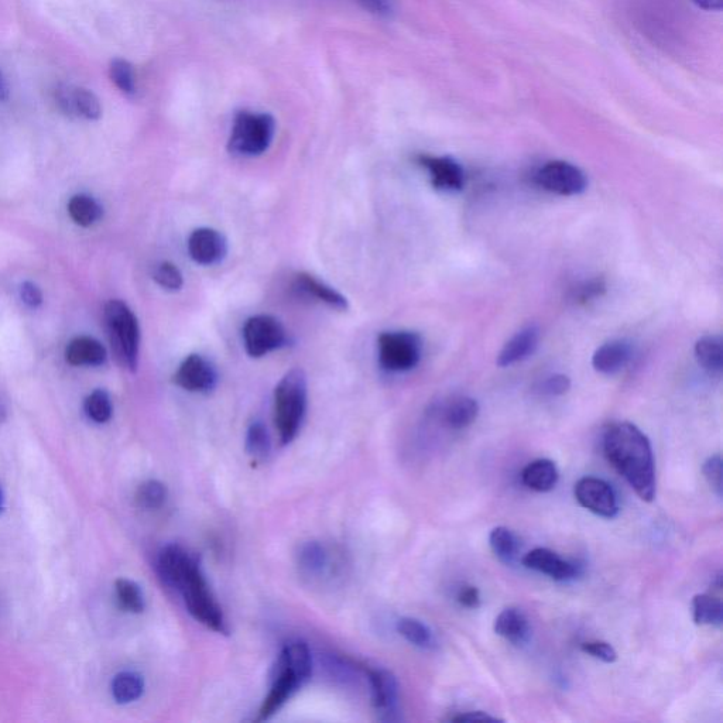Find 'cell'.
Masks as SVG:
<instances>
[{
  "label": "cell",
  "instance_id": "3",
  "mask_svg": "<svg viewBox=\"0 0 723 723\" xmlns=\"http://www.w3.org/2000/svg\"><path fill=\"white\" fill-rule=\"evenodd\" d=\"M173 588L183 595L185 606L194 619L214 632H228L224 613L209 589L197 558L194 557L184 568Z\"/></svg>",
  "mask_w": 723,
  "mask_h": 723
},
{
  "label": "cell",
  "instance_id": "33",
  "mask_svg": "<svg viewBox=\"0 0 723 723\" xmlns=\"http://www.w3.org/2000/svg\"><path fill=\"white\" fill-rule=\"evenodd\" d=\"M167 496H169V492H167L164 483L146 481L137 488L135 498L137 506L142 507V509L156 510L166 503Z\"/></svg>",
  "mask_w": 723,
  "mask_h": 723
},
{
  "label": "cell",
  "instance_id": "12",
  "mask_svg": "<svg viewBox=\"0 0 723 723\" xmlns=\"http://www.w3.org/2000/svg\"><path fill=\"white\" fill-rule=\"evenodd\" d=\"M417 163L426 169L431 185L442 193H458L465 185V171L457 160L448 156L421 154Z\"/></svg>",
  "mask_w": 723,
  "mask_h": 723
},
{
  "label": "cell",
  "instance_id": "48",
  "mask_svg": "<svg viewBox=\"0 0 723 723\" xmlns=\"http://www.w3.org/2000/svg\"><path fill=\"white\" fill-rule=\"evenodd\" d=\"M3 503H5V498H3L2 488H0V510L3 509Z\"/></svg>",
  "mask_w": 723,
  "mask_h": 723
},
{
  "label": "cell",
  "instance_id": "43",
  "mask_svg": "<svg viewBox=\"0 0 723 723\" xmlns=\"http://www.w3.org/2000/svg\"><path fill=\"white\" fill-rule=\"evenodd\" d=\"M457 601L466 609H478L481 606V592L478 588L466 585L459 589Z\"/></svg>",
  "mask_w": 723,
  "mask_h": 723
},
{
  "label": "cell",
  "instance_id": "13",
  "mask_svg": "<svg viewBox=\"0 0 723 723\" xmlns=\"http://www.w3.org/2000/svg\"><path fill=\"white\" fill-rule=\"evenodd\" d=\"M187 249L198 265L214 266L228 255V241L217 229L198 228L188 238Z\"/></svg>",
  "mask_w": 723,
  "mask_h": 723
},
{
  "label": "cell",
  "instance_id": "30",
  "mask_svg": "<svg viewBox=\"0 0 723 723\" xmlns=\"http://www.w3.org/2000/svg\"><path fill=\"white\" fill-rule=\"evenodd\" d=\"M397 632L411 644L420 649H434L435 637L433 632L423 622L413 618H403L397 622Z\"/></svg>",
  "mask_w": 723,
  "mask_h": 723
},
{
  "label": "cell",
  "instance_id": "25",
  "mask_svg": "<svg viewBox=\"0 0 723 723\" xmlns=\"http://www.w3.org/2000/svg\"><path fill=\"white\" fill-rule=\"evenodd\" d=\"M298 567L307 577H321L330 565V555L324 546L315 541L303 544L297 554Z\"/></svg>",
  "mask_w": 723,
  "mask_h": 723
},
{
  "label": "cell",
  "instance_id": "6",
  "mask_svg": "<svg viewBox=\"0 0 723 723\" xmlns=\"http://www.w3.org/2000/svg\"><path fill=\"white\" fill-rule=\"evenodd\" d=\"M380 368L390 373L410 372L423 356V339L416 332H382L378 338Z\"/></svg>",
  "mask_w": 723,
  "mask_h": 723
},
{
  "label": "cell",
  "instance_id": "35",
  "mask_svg": "<svg viewBox=\"0 0 723 723\" xmlns=\"http://www.w3.org/2000/svg\"><path fill=\"white\" fill-rule=\"evenodd\" d=\"M272 442L265 424L256 421L249 427L246 434V451L255 461H263L269 455Z\"/></svg>",
  "mask_w": 723,
  "mask_h": 723
},
{
  "label": "cell",
  "instance_id": "40",
  "mask_svg": "<svg viewBox=\"0 0 723 723\" xmlns=\"http://www.w3.org/2000/svg\"><path fill=\"white\" fill-rule=\"evenodd\" d=\"M702 472H704L705 479L711 486L712 491L718 495V498H722L723 483H722V457L719 454L712 455L702 466Z\"/></svg>",
  "mask_w": 723,
  "mask_h": 723
},
{
  "label": "cell",
  "instance_id": "44",
  "mask_svg": "<svg viewBox=\"0 0 723 723\" xmlns=\"http://www.w3.org/2000/svg\"><path fill=\"white\" fill-rule=\"evenodd\" d=\"M20 297H22L23 303L30 308L40 307L41 303H43V294L34 283H23L22 287H20Z\"/></svg>",
  "mask_w": 723,
  "mask_h": 723
},
{
  "label": "cell",
  "instance_id": "10",
  "mask_svg": "<svg viewBox=\"0 0 723 723\" xmlns=\"http://www.w3.org/2000/svg\"><path fill=\"white\" fill-rule=\"evenodd\" d=\"M173 382L187 392L209 393L218 385V372L207 358L191 354L178 366Z\"/></svg>",
  "mask_w": 723,
  "mask_h": 723
},
{
  "label": "cell",
  "instance_id": "8",
  "mask_svg": "<svg viewBox=\"0 0 723 723\" xmlns=\"http://www.w3.org/2000/svg\"><path fill=\"white\" fill-rule=\"evenodd\" d=\"M534 181L548 193L563 197L582 194L588 187L584 171L563 160L548 161L541 166L534 174Z\"/></svg>",
  "mask_w": 723,
  "mask_h": 723
},
{
  "label": "cell",
  "instance_id": "28",
  "mask_svg": "<svg viewBox=\"0 0 723 723\" xmlns=\"http://www.w3.org/2000/svg\"><path fill=\"white\" fill-rule=\"evenodd\" d=\"M145 683L139 674L132 671H123L116 675L112 681V695L118 704H130L142 697Z\"/></svg>",
  "mask_w": 723,
  "mask_h": 723
},
{
  "label": "cell",
  "instance_id": "47",
  "mask_svg": "<svg viewBox=\"0 0 723 723\" xmlns=\"http://www.w3.org/2000/svg\"><path fill=\"white\" fill-rule=\"evenodd\" d=\"M9 97L8 82H6L3 74L0 73V101H6Z\"/></svg>",
  "mask_w": 723,
  "mask_h": 723
},
{
  "label": "cell",
  "instance_id": "4",
  "mask_svg": "<svg viewBox=\"0 0 723 723\" xmlns=\"http://www.w3.org/2000/svg\"><path fill=\"white\" fill-rule=\"evenodd\" d=\"M276 121L269 113L241 111L233 119L228 150L233 156L258 157L272 146Z\"/></svg>",
  "mask_w": 723,
  "mask_h": 723
},
{
  "label": "cell",
  "instance_id": "31",
  "mask_svg": "<svg viewBox=\"0 0 723 723\" xmlns=\"http://www.w3.org/2000/svg\"><path fill=\"white\" fill-rule=\"evenodd\" d=\"M287 666L294 668L304 680H308L313 670V661H311L310 649L306 643L294 642L284 647L279 657Z\"/></svg>",
  "mask_w": 723,
  "mask_h": 723
},
{
  "label": "cell",
  "instance_id": "32",
  "mask_svg": "<svg viewBox=\"0 0 723 723\" xmlns=\"http://www.w3.org/2000/svg\"><path fill=\"white\" fill-rule=\"evenodd\" d=\"M109 75L116 88L126 97L133 98L137 92L136 73L133 65L123 58H115L109 65Z\"/></svg>",
  "mask_w": 723,
  "mask_h": 723
},
{
  "label": "cell",
  "instance_id": "41",
  "mask_svg": "<svg viewBox=\"0 0 723 723\" xmlns=\"http://www.w3.org/2000/svg\"><path fill=\"white\" fill-rule=\"evenodd\" d=\"M581 650L588 656L601 660L603 663L612 664L618 660V653L613 649L612 644L595 640V642H585L581 644Z\"/></svg>",
  "mask_w": 723,
  "mask_h": 723
},
{
  "label": "cell",
  "instance_id": "34",
  "mask_svg": "<svg viewBox=\"0 0 723 723\" xmlns=\"http://www.w3.org/2000/svg\"><path fill=\"white\" fill-rule=\"evenodd\" d=\"M116 598L125 611L140 613L145 609V598L139 585L129 579H118L115 584Z\"/></svg>",
  "mask_w": 723,
  "mask_h": 723
},
{
  "label": "cell",
  "instance_id": "15",
  "mask_svg": "<svg viewBox=\"0 0 723 723\" xmlns=\"http://www.w3.org/2000/svg\"><path fill=\"white\" fill-rule=\"evenodd\" d=\"M523 565L529 570L546 574L554 581H570L579 574L578 565L563 560L548 548H534L524 555Z\"/></svg>",
  "mask_w": 723,
  "mask_h": 723
},
{
  "label": "cell",
  "instance_id": "42",
  "mask_svg": "<svg viewBox=\"0 0 723 723\" xmlns=\"http://www.w3.org/2000/svg\"><path fill=\"white\" fill-rule=\"evenodd\" d=\"M362 8L372 15L390 17L394 12V0H358Z\"/></svg>",
  "mask_w": 723,
  "mask_h": 723
},
{
  "label": "cell",
  "instance_id": "24",
  "mask_svg": "<svg viewBox=\"0 0 723 723\" xmlns=\"http://www.w3.org/2000/svg\"><path fill=\"white\" fill-rule=\"evenodd\" d=\"M695 358L702 369L709 375L719 376L722 373L723 344L719 335H707L699 338L695 344Z\"/></svg>",
  "mask_w": 723,
  "mask_h": 723
},
{
  "label": "cell",
  "instance_id": "26",
  "mask_svg": "<svg viewBox=\"0 0 723 723\" xmlns=\"http://www.w3.org/2000/svg\"><path fill=\"white\" fill-rule=\"evenodd\" d=\"M692 615L695 625L721 627L723 606L721 599L708 594H698L692 599Z\"/></svg>",
  "mask_w": 723,
  "mask_h": 723
},
{
  "label": "cell",
  "instance_id": "7",
  "mask_svg": "<svg viewBox=\"0 0 723 723\" xmlns=\"http://www.w3.org/2000/svg\"><path fill=\"white\" fill-rule=\"evenodd\" d=\"M243 345L250 358H263L289 342L286 328L273 315H253L243 325Z\"/></svg>",
  "mask_w": 723,
  "mask_h": 723
},
{
  "label": "cell",
  "instance_id": "11",
  "mask_svg": "<svg viewBox=\"0 0 723 723\" xmlns=\"http://www.w3.org/2000/svg\"><path fill=\"white\" fill-rule=\"evenodd\" d=\"M58 109L70 118L98 121L102 106L94 92L78 85L64 84L56 89Z\"/></svg>",
  "mask_w": 723,
  "mask_h": 723
},
{
  "label": "cell",
  "instance_id": "9",
  "mask_svg": "<svg viewBox=\"0 0 723 723\" xmlns=\"http://www.w3.org/2000/svg\"><path fill=\"white\" fill-rule=\"evenodd\" d=\"M575 499L579 505L596 516L613 519L618 516L619 505L612 486L603 479L585 476L575 483Z\"/></svg>",
  "mask_w": 723,
  "mask_h": 723
},
{
  "label": "cell",
  "instance_id": "19",
  "mask_svg": "<svg viewBox=\"0 0 723 723\" xmlns=\"http://www.w3.org/2000/svg\"><path fill=\"white\" fill-rule=\"evenodd\" d=\"M370 687H372V701L375 708L392 719L396 714L399 702V685L396 677L386 670L373 668L368 671Z\"/></svg>",
  "mask_w": 723,
  "mask_h": 723
},
{
  "label": "cell",
  "instance_id": "37",
  "mask_svg": "<svg viewBox=\"0 0 723 723\" xmlns=\"http://www.w3.org/2000/svg\"><path fill=\"white\" fill-rule=\"evenodd\" d=\"M153 280L161 289L167 291H180L184 286L183 273L174 263L160 262L159 265L154 266L153 269Z\"/></svg>",
  "mask_w": 723,
  "mask_h": 723
},
{
  "label": "cell",
  "instance_id": "39",
  "mask_svg": "<svg viewBox=\"0 0 723 723\" xmlns=\"http://www.w3.org/2000/svg\"><path fill=\"white\" fill-rule=\"evenodd\" d=\"M571 379L563 373H554L541 380L536 386V392L544 397H558L570 392Z\"/></svg>",
  "mask_w": 723,
  "mask_h": 723
},
{
  "label": "cell",
  "instance_id": "21",
  "mask_svg": "<svg viewBox=\"0 0 723 723\" xmlns=\"http://www.w3.org/2000/svg\"><path fill=\"white\" fill-rule=\"evenodd\" d=\"M495 633L507 642L520 646L529 640V619L520 609L507 608L495 620Z\"/></svg>",
  "mask_w": 723,
  "mask_h": 723
},
{
  "label": "cell",
  "instance_id": "22",
  "mask_svg": "<svg viewBox=\"0 0 723 723\" xmlns=\"http://www.w3.org/2000/svg\"><path fill=\"white\" fill-rule=\"evenodd\" d=\"M560 474L557 465L551 459H536L530 462L522 472V481L534 492L546 493L557 486Z\"/></svg>",
  "mask_w": 723,
  "mask_h": 723
},
{
  "label": "cell",
  "instance_id": "1",
  "mask_svg": "<svg viewBox=\"0 0 723 723\" xmlns=\"http://www.w3.org/2000/svg\"><path fill=\"white\" fill-rule=\"evenodd\" d=\"M603 452L644 502L656 498V468L647 435L635 424L615 423L603 434Z\"/></svg>",
  "mask_w": 723,
  "mask_h": 723
},
{
  "label": "cell",
  "instance_id": "16",
  "mask_svg": "<svg viewBox=\"0 0 723 723\" xmlns=\"http://www.w3.org/2000/svg\"><path fill=\"white\" fill-rule=\"evenodd\" d=\"M633 358V346L625 339H613L596 349L592 366L602 375H616L626 368Z\"/></svg>",
  "mask_w": 723,
  "mask_h": 723
},
{
  "label": "cell",
  "instance_id": "45",
  "mask_svg": "<svg viewBox=\"0 0 723 723\" xmlns=\"http://www.w3.org/2000/svg\"><path fill=\"white\" fill-rule=\"evenodd\" d=\"M452 722H503V719L495 718V716L486 714L483 711L465 712L451 718Z\"/></svg>",
  "mask_w": 723,
  "mask_h": 723
},
{
  "label": "cell",
  "instance_id": "36",
  "mask_svg": "<svg viewBox=\"0 0 723 723\" xmlns=\"http://www.w3.org/2000/svg\"><path fill=\"white\" fill-rule=\"evenodd\" d=\"M85 413L92 421L98 424H104L111 420L113 407L111 397L105 390H95L89 394L84 404Z\"/></svg>",
  "mask_w": 723,
  "mask_h": 723
},
{
  "label": "cell",
  "instance_id": "17",
  "mask_svg": "<svg viewBox=\"0 0 723 723\" xmlns=\"http://www.w3.org/2000/svg\"><path fill=\"white\" fill-rule=\"evenodd\" d=\"M540 335L539 327H536V325H529V327L517 332L500 351L498 361H496L498 366L507 368V366L526 361L539 348Z\"/></svg>",
  "mask_w": 723,
  "mask_h": 723
},
{
  "label": "cell",
  "instance_id": "18",
  "mask_svg": "<svg viewBox=\"0 0 723 723\" xmlns=\"http://www.w3.org/2000/svg\"><path fill=\"white\" fill-rule=\"evenodd\" d=\"M294 290L308 300L318 301L330 308L338 311H346L349 308L348 300L342 296L334 287L328 286L327 283L321 282L313 274L300 273L294 280Z\"/></svg>",
  "mask_w": 723,
  "mask_h": 723
},
{
  "label": "cell",
  "instance_id": "5",
  "mask_svg": "<svg viewBox=\"0 0 723 723\" xmlns=\"http://www.w3.org/2000/svg\"><path fill=\"white\" fill-rule=\"evenodd\" d=\"M105 322L116 358L130 372H136L140 351V328L136 315L123 301L112 300L105 307Z\"/></svg>",
  "mask_w": 723,
  "mask_h": 723
},
{
  "label": "cell",
  "instance_id": "20",
  "mask_svg": "<svg viewBox=\"0 0 723 723\" xmlns=\"http://www.w3.org/2000/svg\"><path fill=\"white\" fill-rule=\"evenodd\" d=\"M442 421L451 430H464L475 423L479 416V404L468 396H458L441 407Z\"/></svg>",
  "mask_w": 723,
  "mask_h": 723
},
{
  "label": "cell",
  "instance_id": "23",
  "mask_svg": "<svg viewBox=\"0 0 723 723\" xmlns=\"http://www.w3.org/2000/svg\"><path fill=\"white\" fill-rule=\"evenodd\" d=\"M65 359L73 366H101L106 361V349L97 339L78 337L68 344Z\"/></svg>",
  "mask_w": 723,
  "mask_h": 723
},
{
  "label": "cell",
  "instance_id": "14",
  "mask_svg": "<svg viewBox=\"0 0 723 723\" xmlns=\"http://www.w3.org/2000/svg\"><path fill=\"white\" fill-rule=\"evenodd\" d=\"M277 674L274 677L272 690L267 695L259 711V721L272 718L280 708L289 701L294 691L304 683V678L294 668L287 666L284 661H277Z\"/></svg>",
  "mask_w": 723,
  "mask_h": 723
},
{
  "label": "cell",
  "instance_id": "46",
  "mask_svg": "<svg viewBox=\"0 0 723 723\" xmlns=\"http://www.w3.org/2000/svg\"><path fill=\"white\" fill-rule=\"evenodd\" d=\"M699 9L708 10V12H719L722 9L723 0H691Z\"/></svg>",
  "mask_w": 723,
  "mask_h": 723
},
{
  "label": "cell",
  "instance_id": "27",
  "mask_svg": "<svg viewBox=\"0 0 723 723\" xmlns=\"http://www.w3.org/2000/svg\"><path fill=\"white\" fill-rule=\"evenodd\" d=\"M68 214L73 218L75 224L88 228V226L97 224L104 215V209L94 198L80 194L75 195L68 202Z\"/></svg>",
  "mask_w": 723,
  "mask_h": 723
},
{
  "label": "cell",
  "instance_id": "29",
  "mask_svg": "<svg viewBox=\"0 0 723 723\" xmlns=\"http://www.w3.org/2000/svg\"><path fill=\"white\" fill-rule=\"evenodd\" d=\"M489 546L502 563L513 564L519 554V540L507 527H496L489 534Z\"/></svg>",
  "mask_w": 723,
  "mask_h": 723
},
{
  "label": "cell",
  "instance_id": "2",
  "mask_svg": "<svg viewBox=\"0 0 723 723\" xmlns=\"http://www.w3.org/2000/svg\"><path fill=\"white\" fill-rule=\"evenodd\" d=\"M307 376L303 369L287 372L274 389V424L283 445L297 437L306 417Z\"/></svg>",
  "mask_w": 723,
  "mask_h": 723
},
{
  "label": "cell",
  "instance_id": "38",
  "mask_svg": "<svg viewBox=\"0 0 723 723\" xmlns=\"http://www.w3.org/2000/svg\"><path fill=\"white\" fill-rule=\"evenodd\" d=\"M606 293V282L601 277H595V279L584 280V282L578 283L577 286L572 287L570 291L571 301L579 306L591 303L596 298H601Z\"/></svg>",
  "mask_w": 723,
  "mask_h": 723
}]
</instances>
